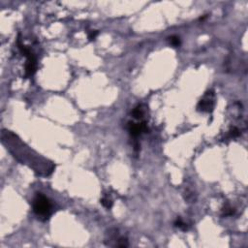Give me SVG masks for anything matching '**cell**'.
I'll return each instance as SVG.
<instances>
[{
	"mask_svg": "<svg viewBox=\"0 0 248 248\" xmlns=\"http://www.w3.org/2000/svg\"><path fill=\"white\" fill-rule=\"evenodd\" d=\"M33 211L40 218L48 219L52 213V203L46 196L41 193H37L33 200Z\"/></svg>",
	"mask_w": 248,
	"mask_h": 248,
	"instance_id": "6da1fadb",
	"label": "cell"
},
{
	"mask_svg": "<svg viewBox=\"0 0 248 248\" xmlns=\"http://www.w3.org/2000/svg\"><path fill=\"white\" fill-rule=\"evenodd\" d=\"M214 107V94L210 91L202 98V100L198 104V110L202 112H211Z\"/></svg>",
	"mask_w": 248,
	"mask_h": 248,
	"instance_id": "7a4b0ae2",
	"label": "cell"
},
{
	"mask_svg": "<svg viewBox=\"0 0 248 248\" xmlns=\"http://www.w3.org/2000/svg\"><path fill=\"white\" fill-rule=\"evenodd\" d=\"M24 56L27 58L26 63H25V77L28 78L35 74L36 69H37V60H36L35 55L33 54L31 51L28 53H26Z\"/></svg>",
	"mask_w": 248,
	"mask_h": 248,
	"instance_id": "3957f363",
	"label": "cell"
},
{
	"mask_svg": "<svg viewBox=\"0 0 248 248\" xmlns=\"http://www.w3.org/2000/svg\"><path fill=\"white\" fill-rule=\"evenodd\" d=\"M128 130L130 132L131 136L138 137L140 136L143 132H147L148 128L146 123L141 122V123H135V122H129L128 123Z\"/></svg>",
	"mask_w": 248,
	"mask_h": 248,
	"instance_id": "277c9868",
	"label": "cell"
},
{
	"mask_svg": "<svg viewBox=\"0 0 248 248\" xmlns=\"http://www.w3.org/2000/svg\"><path fill=\"white\" fill-rule=\"evenodd\" d=\"M132 115L134 118H136V119H142L144 116V111L142 109V106L136 107L132 112Z\"/></svg>",
	"mask_w": 248,
	"mask_h": 248,
	"instance_id": "5b68a950",
	"label": "cell"
},
{
	"mask_svg": "<svg viewBox=\"0 0 248 248\" xmlns=\"http://www.w3.org/2000/svg\"><path fill=\"white\" fill-rule=\"evenodd\" d=\"M101 204L103 205L104 207L108 208V210H110V208L113 206V201L107 196H105L104 198H102V199H101Z\"/></svg>",
	"mask_w": 248,
	"mask_h": 248,
	"instance_id": "8992f818",
	"label": "cell"
},
{
	"mask_svg": "<svg viewBox=\"0 0 248 248\" xmlns=\"http://www.w3.org/2000/svg\"><path fill=\"white\" fill-rule=\"evenodd\" d=\"M175 226L177 227V228H180V229H181L182 231H186L188 229L187 225L180 219V218H177V219L175 221Z\"/></svg>",
	"mask_w": 248,
	"mask_h": 248,
	"instance_id": "52a82bcc",
	"label": "cell"
},
{
	"mask_svg": "<svg viewBox=\"0 0 248 248\" xmlns=\"http://www.w3.org/2000/svg\"><path fill=\"white\" fill-rule=\"evenodd\" d=\"M169 40H170V43L172 46L174 47H178L180 45V37H177V36H172L169 38Z\"/></svg>",
	"mask_w": 248,
	"mask_h": 248,
	"instance_id": "ba28073f",
	"label": "cell"
},
{
	"mask_svg": "<svg viewBox=\"0 0 248 248\" xmlns=\"http://www.w3.org/2000/svg\"><path fill=\"white\" fill-rule=\"evenodd\" d=\"M98 35V31H96V30H92V31H90V33L88 34V39L90 41H92V40H94V39L96 38V36Z\"/></svg>",
	"mask_w": 248,
	"mask_h": 248,
	"instance_id": "9c48e42d",
	"label": "cell"
}]
</instances>
